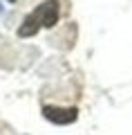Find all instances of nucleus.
Returning <instances> with one entry per match:
<instances>
[{"instance_id": "nucleus-1", "label": "nucleus", "mask_w": 132, "mask_h": 135, "mask_svg": "<svg viewBox=\"0 0 132 135\" xmlns=\"http://www.w3.org/2000/svg\"><path fill=\"white\" fill-rule=\"evenodd\" d=\"M58 16H61L58 0H45L23 20V25L18 27V36L27 38V36H34L40 27H54L58 23Z\"/></svg>"}, {"instance_id": "nucleus-2", "label": "nucleus", "mask_w": 132, "mask_h": 135, "mask_svg": "<svg viewBox=\"0 0 132 135\" xmlns=\"http://www.w3.org/2000/svg\"><path fill=\"white\" fill-rule=\"evenodd\" d=\"M43 115L47 117L49 122H54V124H72V122H76V117H78V110L76 108H61V106H45L43 108Z\"/></svg>"}, {"instance_id": "nucleus-3", "label": "nucleus", "mask_w": 132, "mask_h": 135, "mask_svg": "<svg viewBox=\"0 0 132 135\" xmlns=\"http://www.w3.org/2000/svg\"><path fill=\"white\" fill-rule=\"evenodd\" d=\"M9 2H16V0H9Z\"/></svg>"}]
</instances>
